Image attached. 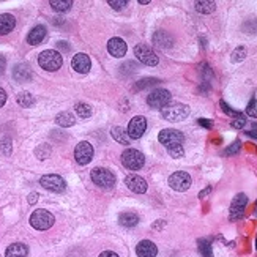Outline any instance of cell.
Segmentation results:
<instances>
[{
	"label": "cell",
	"instance_id": "40",
	"mask_svg": "<svg viewBox=\"0 0 257 257\" xmlns=\"http://www.w3.org/2000/svg\"><path fill=\"white\" fill-rule=\"evenodd\" d=\"M240 145H242V144L237 141V142H234L231 147H229V149H227L224 153H226V155H234V153H237L238 150H240Z\"/></svg>",
	"mask_w": 257,
	"mask_h": 257
},
{
	"label": "cell",
	"instance_id": "48",
	"mask_svg": "<svg viewBox=\"0 0 257 257\" xmlns=\"http://www.w3.org/2000/svg\"><path fill=\"white\" fill-rule=\"evenodd\" d=\"M149 2H150V0H139V3H142V5H147Z\"/></svg>",
	"mask_w": 257,
	"mask_h": 257
},
{
	"label": "cell",
	"instance_id": "28",
	"mask_svg": "<svg viewBox=\"0 0 257 257\" xmlns=\"http://www.w3.org/2000/svg\"><path fill=\"white\" fill-rule=\"evenodd\" d=\"M49 5H51L56 11L63 13V11H68V10H70V8L73 6V2H71V0H51Z\"/></svg>",
	"mask_w": 257,
	"mask_h": 257
},
{
	"label": "cell",
	"instance_id": "20",
	"mask_svg": "<svg viewBox=\"0 0 257 257\" xmlns=\"http://www.w3.org/2000/svg\"><path fill=\"white\" fill-rule=\"evenodd\" d=\"M16 25V19L13 14H0V35H8L10 32H13Z\"/></svg>",
	"mask_w": 257,
	"mask_h": 257
},
{
	"label": "cell",
	"instance_id": "21",
	"mask_svg": "<svg viewBox=\"0 0 257 257\" xmlns=\"http://www.w3.org/2000/svg\"><path fill=\"white\" fill-rule=\"evenodd\" d=\"M27 254H29V248L24 243H13L5 251V257H27Z\"/></svg>",
	"mask_w": 257,
	"mask_h": 257
},
{
	"label": "cell",
	"instance_id": "8",
	"mask_svg": "<svg viewBox=\"0 0 257 257\" xmlns=\"http://www.w3.org/2000/svg\"><path fill=\"white\" fill-rule=\"evenodd\" d=\"M158 141L166 147V149H172V147L181 145L183 141H185V137L177 130H163L158 134Z\"/></svg>",
	"mask_w": 257,
	"mask_h": 257
},
{
	"label": "cell",
	"instance_id": "19",
	"mask_svg": "<svg viewBox=\"0 0 257 257\" xmlns=\"http://www.w3.org/2000/svg\"><path fill=\"white\" fill-rule=\"evenodd\" d=\"M44 38H46V27L36 25L30 30L29 36H27V43L32 44V46H36V44H40Z\"/></svg>",
	"mask_w": 257,
	"mask_h": 257
},
{
	"label": "cell",
	"instance_id": "10",
	"mask_svg": "<svg viewBox=\"0 0 257 257\" xmlns=\"http://www.w3.org/2000/svg\"><path fill=\"white\" fill-rule=\"evenodd\" d=\"M191 175L188 172H173L172 175L169 177V186L175 191H186L191 186Z\"/></svg>",
	"mask_w": 257,
	"mask_h": 257
},
{
	"label": "cell",
	"instance_id": "31",
	"mask_svg": "<svg viewBox=\"0 0 257 257\" xmlns=\"http://www.w3.org/2000/svg\"><path fill=\"white\" fill-rule=\"evenodd\" d=\"M76 112L81 118H88L91 115V107L86 103H78L76 104Z\"/></svg>",
	"mask_w": 257,
	"mask_h": 257
},
{
	"label": "cell",
	"instance_id": "38",
	"mask_svg": "<svg viewBox=\"0 0 257 257\" xmlns=\"http://www.w3.org/2000/svg\"><path fill=\"white\" fill-rule=\"evenodd\" d=\"M221 107H223V111L227 114V115H231V117H234V118H237L238 115H240V112H237V111H232L231 109V106H227L224 101H221Z\"/></svg>",
	"mask_w": 257,
	"mask_h": 257
},
{
	"label": "cell",
	"instance_id": "18",
	"mask_svg": "<svg viewBox=\"0 0 257 257\" xmlns=\"http://www.w3.org/2000/svg\"><path fill=\"white\" fill-rule=\"evenodd\" d=\"M13 78L17 82H29L33 78L32 68L27 65V63H19V65H16L13 70Z\"/></svg>",
	"mask_w": 257,
	"mask_h": 257
},
{
	"label": "cell",
	"instance_id": "47",
	"mask_svg": "<svg viewBox=\"0 0 257 257\" xmlns=\"http://www.w3.org/2000/svg\"><path fill=\"white\" fill-rule=\"evenodd\" d=\"M59 48H62L63 51H70V46H68V43H65V41H60V43H59Z\"/></svg>",
	"mask_w": 257,
	"mask_h": 257
},
{
	"label": "cell",
	"instance_id": "33",
	"mask_svg": "<svg viewBox=\"0 0 257 257\" xmlns=\"http://www.w3.org/2000/svg\"><path fill=\"white\" fill-rule=\"evenodd\" d=\"M158 79H155V78H149V79H142V81H139L136 84V90H142V88H145V87H152V86H157L158 84Z\"/></svg>",
	"mask_w": 257,
	"mask_h": 257
},
{
	"label": "cell",
	"instance_id": "43",
	"mask_svg": "<svg viewBox=\"0 0 257 257\" xmlns=\"http://www.w3.org/2000/svg\"><path fill=\"white\" fill-rule=\"evenodd\" d=\"M6 103V91L3 88H0V107Z\"/></svg>",
	"mask_w": 257,
	"mask_h": 257
},
{
	"label": "cell",
	"instance_id": "5",
	"mask_svg": "<svg viewBox=\"0 0 257 257\" xmlns=\"http://www.w3.org/2000/svg\"><path fill=\"white\" fill-rule=\"evenodd\" d=\"M134 56L137 57V60L147 67H155V65H158V62H160L155 51L152 48H149L147 44H136L134 46Z\"/></svg>",
	"mask_w": 257,
	"mask_h": 257
},
{
	"label": "cell",
	"instance_id": "1",
	"mask_svg": "<svg viewBox=\"0 0 257 257\" xmlns=\"http://www.w3.org/2000/svg\"><path fill=\"white\" fill-rule=\"evenodd\" d=\"M38 63L40 67L46 71H57L62 63V54L59 51H54V49H48V51H43L40 56H38Z\"/></svg>",
	"mask_w": 257,
	"mask_h": 257
},
{
	"label": "cell",
	"instance_id": "35",
	"mask_svg": "<svg viewBox=\"0 0 257 257\" xmlns=\"http://www.w3.org/2000/svg\"><path fill=\"white\" fill-rule=\"evenodd\" d=\"M169 155L172 158H181L185 155V150H183V145H177V147H172V149H168Z\"/></svg>",
	"mask_w": 257,
	"mask_h": 257
},
{
	"label": "cell",
	"instance_id": "44",
	"mask_svg": "<svg viewBox=\"0 0 257 257\" xmlns=\"http://www.w3.org/2000/svg\"><path fill=\"white\" fill-rule=\"evenodd\" d=\"M98 257H120V256H118L117 253H114V251H103Z\"/></svg>",
	"mask_w": 257,
	"mask_h": 257
},
{
	"label": "cell",
	"instance_id": "6",
	"mask_svg": "<svg viewBox=\"0 0 257 257\" xmlns=\"http://www.w3.org/2000/svg\"><path fill=\"white\" fill-rule=\"evenodd\" d=\"M122 163L125 164V166L128 169H131V171H137V169H141L144 166V163H145V157H144V153H141L139 150H136V149H128L122 153Z\"/></svg>",
	"mask_w": 257,
	"mask_h": 257
},
{
	"label": "cell",
	"instance_id": "7",
	"mask_svg": "<svg viewBox=\"0 0 257 257\" xmlns=\"http://www.w3.org/2000/svg\"><path fill=\"white\" fill-rule=\"evenodd\" d=\"M171 91L164 88H157L150 91V95L147 96V104L153 109H163L164 106H168L171 103Z\"/></svg>",
	"mask_w": 257,
	"mask_h": 257
},
{
	"label": "cell",
	"instance_id": "27",
	"mask_svg": "<svg viewBox=\"0 0 257 257\" xmlns=\"http://www.w3.org/2000/svg\"><path fill=\"white\" fill-rule=\"evenodd\" d=\"M16 101H17V104L22 107H30L35 103V98L32 93H29V91H21V93L16 96Z\"/></svg>",
	"mask_w": 257,
	"mask_h": 257
},
{
	"label": "cell",
	"instance_id": "23",
	"mask_svg": "<svg viewBox=\"0 0 257 257\" xmlns=\"http://www.w3.org/2000/svg\"><path fill=\"white\" fill-rule=\"evenodd\" d=\"M111 134L114 139L118 142V144H123V145H130V136H128V133H125L123 128L120 126H114L112 130H111Z\"/></svg>",
	"mask_w": 257,
	"mask_h": 257
},
{
	"label": "cell",
	"instance_id": "4",
	"mask_svg": "<svg viewBox=\"0 0 257 257\" xmlns=\"http://www.w3.org/2000/svg\"><path fill=\"white\" fill-rule=\"evenodd\" d=\"M90 177H91V181H93L95 185L99 186V188L111 189L115 185V175H114L111 171H107L104 168H95V169H91Z\"/></svg>",
	"mask_w": 257,
	"mask_h": 257
},
{
	"label": "cell",
	"instance_id": "39",
	"mask_svg": "<svg viewBox=\"0 0 257 257\" xmlns=\"http://www.w3.org/2000/svg\"><path fill=\"white\" fill-rule=\"evenodd\" d=\"M246 125V120H245V115H238L237 118H234V122H232V126L234 128H243Z\"/></svg>",
	"mask_w": 257,
	"mask_h": 257
},
{
	"label": "cell",
	"instance_id": "37",
	"mask_svg": "<svg viewBox=\"0 0 257 257\" xmlns=\"http://www.w3.org/2000/svg\"><path fill=\"white\" fill-rule=\"evenodd\" d=\"M126 0H109V5H111L114 10H122L123 6H126Z\"/></svg>",
	"mask_w": 257,
	"mask_h": 257
},
{
	"label": "cell",
	"instance_id": "9",
	"mask_svg": "<svg viewBox=\"0 0 257 257\" xmlns=\"http://www.w3.org/2000/svg\"><path fill=\"white\" fill-rule=\"evenodd\" d=\"M40 183H41L43 188L49 189V191H54V192H62V191H65V188H67V181L63 180L60 175H57V173L43 175Z\"/></svg>",
	"mask_w": 257,
	"mask_h": 257
},
{
	"label": "cell",
	"instance_id": "46",
	"mask_svg": "<svg viewBox=\"0 0 257 257\" xmlns=\"http://www.w3.org/2000/svg\"><path fill=\"white\" fill-rule=\"evenodd\" d=\"M210 191H212V188H210V186H208V188H205L204 191H200V194H199V197H200V199H204V197H205V196L208 194V192H210Z\"/></svg>",
	"mask_w": 257,
	"mask_h": 257
},
{
	"label": "cell",
	"instance_id": "49",
	"mask_svg": "<svg viewBox=\"0 0 257 257\" xmlns=\"http://www.w3.org/2000/svg\"><path fill=\"white\" fill-rule=\"evenodd\" d=\"M256 216H257V204H256Z\"/></svg>",
	"mask_w": 257,
	"mask_h": 257
},
{
	"label": "cell",
	"instance_id": "17",
	"mask_svg": "<svg viewBox=\"0 0 257 257\" xmlns=\"http://www.w3.org/2000/svg\"><path fill=\"white\" fill-rule=\"evenodd\" d=\"M136 254L139 257H157L158 248L150 240H142L136 246Z\"/></svg>",
	"mask_w": 257,
	"mask_h": 257
},
{
	"label": "cell",
	"instance_id": "34",
	"mask_svg": "<svg viewBox=\"0 0 257 257\" xmlns=\"http://www.w3.org/2000/svg\"><path fill=\"white\" fill-rule=\"evenodd\" d=\"M245 57H246V49L243 48V46H242V48H237V49L232 52V62H234V63L243 62Z\"/></svg>",
	"mask_w": 257,
	"mask_h": 257
},
{
	"label": "cell",
	"instance_id": "22",
	"mask_svg": "<svg viewBox=\"0 0 257 257\" xmlns=\"http://www.w3.org/2000/svg\"><path fill=\"white\" fill-rule=\"evenodd\" d=\"M153 43L158 46V48H171V46L173 44V40L171 38V35L166 33V32H157L153 35Z\"/></svg>",
	"mask_w": 257,
	"mask_h": 257
},
{
	"label": "cell",
	"instance_id": "50",
	"mask_svg": "<svg viewBox=\"0 0 257 257\" xmlns=\"http://www.w3.org/2000/svg\"><path fill=\"white\" fill-rule=\"evenodd\" d=\"M256 248H257V243H256Z\"/></svg>",
	"mask_w": 257,
	"mask_h": 257
},
{
	"label": "cell",
	"instance_id": "14",
	"mask_svg": "<svg viewBox=\"0 0 257 257\" xmlns=\"http://www.w3.org/2000/svg\"><path fill=\"white\" fill-rule=\"evenodd\" d=\"M126 186L130 191L136 192V194H144L147 191V181L141 177V175H136V173H131V175H128L126 180Z\"/></svg>",
	"mask_w": 257,
	"mask_h": 257
},
{
	"label": "cell",
	"instance_id": "13",
	"mask_svg": "<svg viewBox=\"0 0 257 257\" xmlns=\"http://www.w3.org/2000/svg\"><path fill=\"white\" fill-rule=\"evenodd\" d=\"M246 204H248L246 194L240 192V194L235 196V199L232 200V204H231V219H232V221H235V219H240L243 216Z\"/></svg>",
	"mask_w": 257,
	"mask_h": 257
},
{
	"label": "cell",
	"instance_id": "12",
	"mask_svg": "<svg viewBox=\"0 0 257 257\" xmlns=\"http://www.w3.org/2000/svg\"><path fill=\"white\" fill-rule=\"evenodd\" d=\"M75 158H76L78 164L86 166V164H88L91 161V158H93V147H91L88 142H79L75 150Z\"/></svg>",
	"mask_w": 257,
	"mask_h": 257
},
{
	"label": "cell",
	"instance_id": "16",
	"mask_svg": "<svg viewBox=\"0 0 257 257\" xmlns=\"http://www.w3.org/2000/svg\"><path fill=\"white\" fill-rule=\"evenodd\" d=\"M107 51H109V54H111L112 57L120 59V57H123L125 54H126V43L122 38H117V36H115V38L109 40Z\"/></svg>",
	"mask_w": 257,
	"mask_h": 257
},
{
	"label": "cell",
	"instance_id": "36",
	"mask_svg": "<svg viewBox=\"0 0 257 257\" xmlns=\"http://www.w3.org/2000/svg\"><path fill=\"white\" fill-rule=\"evenodd\" d=\"M246 112H248V115H251V117H257V111H256V98H253L251 101H250V104H248V107H246Z\"/></svg>",
	"mask_w": 257,
	"mask_h": 257
},
{
	"label": "cell",
	"instance_id": "42",
	"mask_svg": "<svg viewBox=\"0 0 257 257\" xmlns=\"http://www.w3.org/2000/svg\"><path fill=\"white\" fill-rule=\"evenodd\" d=\"M36 200H38V192H30V194H29V204L33 205V204H36Z\"/></svg>",
	"mask_w": 257,
	"mask_h": 257
},
{
	"label": "cell",
	"instance_id": "32",
	"mask_svg": "<svg viewBox=\"0 0 257 257\" xmlns=\"http://www.w3.org/2000/svg\"><path fill=\"white\" fill-rule=\"evenodd\" d=\"M35 153H36V157H38L40 160H46L51 155V147L48 144H41L38 149L35 150Z\"/></svg>",
	"mask_w": 257,
	"mask_h": 257
},
{
	"label": "cell",
	"instance_id": "45",
	"mask_svg": "<svg viewBox=\"0 0 257 257\" xmlns=\"http://www.w3.org/2000/svg\"><path fill=\"white\" fill-rule=\"evenodd\" d=\"M199 123H200L202 126H205V128H212V123L207 122L205 118H199Z\"/></svg>",
	"mask_w": 257,
	"mask_h": 257
},
{
	"label": "cell",
	"instance_id": "11",
	"mask_svg": "<svg viewBox=\"0 0 257 257\" xmlns=\"http://www.w3.org/2000/svg\"><path fill=\"white\" fill-rule=\"evenodd\" d=\"M147 130V118L142 115H136L133 117L130 123H128V136L130 139H139Z\"/></svg>",
	"mask_w": 257,
	"mask_h": 257
},
{
	"label": "cell",
	"instance_id": "30",
	"mask_svg": "<svg viewBox=\"0 0 257 257\" xmlns=\"http://www.w3.org/2000/svg\"><path fill=\"white\" fill-rule=\"evenodd\" d=\"M11 139L10 137H3L2 141H0V153L3 155V157H10L11 152H13V145H11Z\"/></svg>",
	"mask_w": 257,
	"mask_h": 257
},
{
	"label": "cell",
	"instance_id": "3",
	"mask_svg": "<svg viewBox=\"0 0 257 257\" xmlns=\"http://www.w3.org/2000/svg\"><path fill=\"white\" fill-rule=\"evenodd\" d=\"M54 221H56L54 215L43 208L35 210L30 216V226L33 229H36V231H48V229H51L54 226Z\"/></svg>",
	"mask_w": 257,
	"mask_h": 257
},
{
	"label": "cell",
	"instance_id": "29",
	"mask_svg": "<svg viewBox=\"0 0 257 257\" xmlns=\"http://www.w3.org/2000/svg\"><path fill=\"white\" fill-rule=\"evenodd\" d=\"M199 245V251L200 254L204 257H213V253H212V245H210L208 240H205V238H202V240L197 242Z\"/></svg>",
	"mask_w": 257,
	"mask_h": 257
},
{
	"label": "cell",
	"instance_id": "24",
	"mask_svg": "<svg viewBox=\"0 0 257 257\" xmlns=\"http://www.w3.org/2000/svg\"><path fill=\"white\" fill-rule=\"evenodd\" d=\"M196 6V10L202 14H210V13H213L215 11V8H216V3L212 2V0H199V2L194 3Z\"/></svg>",
	"mask_w": 257,
	"mask_h": 257
},
{
	"label": "cell",
	"instance_id": "25",
	"mask_svg": "<svg viewBox=\"0 0 257 257\" xmlns=\"http://www.w3.org/2000/svg\"><path fill=\"white\" fill-rule=\"evenodd\" d=\"M56 122L59 126H63V128H68V126H73L76 123L75 120V115L71 112H60L57 117H56Z\"/></svg>",
	"mask_w": 257,
	"mask_h": 257
},
{
	"label": "cell",
	"instance_id": "2",
	"mask_svg": "<svg viewBox=\"0 0 257 257\" xmlns=\"http://www.w3.org/2000/svg\"><path fill=\"white\" fill-rule=\"evenodd\" d=\"M161 114L168 122H181L189 115V107L181 103H169L161 109Z\"/></svg>",
	"mask_w": 257,
	"mask_h": 257
},
{
	"label": "cell",
	"instance_id": "41",
	"mask_svg": "<svg viewBox=\"0 0 257 257\" xmlns=\"http://www.w3.org/2000/svg\"><path fill=\"white\" fill-rule=\"evenodd\" d=\"M5 68H6V59L3 56H0V76L5 73Z\"/></svg>",
	"mask_w": 257,
	"mask_h": 257
},
{
	"label": "cell",
	"instance_id": "15",
	"mask_svg": "<svg viewBox=\"0 0 257 257\" xmlns=\"http://www.w3.org/2000/svg\"><path fill=\"white\" fill-rule=\"evenodd\" d=\"M71 65H73V70H76L78 73H81V75H87L90 71L91 62L87 54H76L71 60Z\"/></svg>",
	"mask_w": 257,
	"mask_h": 257
},
{
	"label": "cell",
	"instance_id": "26",
	"mask_svg": "<svg viewBox=\"0 0 257 257\" xmlns=\"http://www.w3.org/2000/svg\"><path fill=\"white\" fill-rule=\"evenodd\" d=\"M137 223H139V216L133 212H125L120 215V224L125 227H134Z\"/></svg>",
	"mask_w": 257,
	"mask_h": 257
}]
</instances>
